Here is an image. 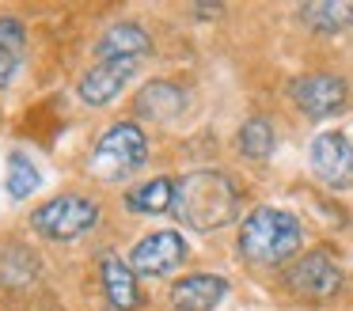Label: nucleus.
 Returning a JSON list of instances; mask_svg holds the SVG:
<instances>
[{
	"instance_id": "1",
	"label": "nucleus",
	"mask_w": 353,
	"mask_h": 311,
	"mask_svg": "<svg viewBox=\"0 0 353 311\" xmlns=\"http://www.w3.org/2000/svg\"><path fill=\"white\" fill-rule=\"evenodd\" d=\"M175 217L194 232H216L239 217V186L224 171H190L175 182Z\"/></svg>"
},
{
	"instance_id": "2",
	"label": "nucleus",
	"mask_w": 353,
	"mask_h": 311,
	"mask_svg": "<svg viewBox=\"0 0 353 311\" xmlns=\"http://www.w3.org/2000/svg\"><path fill=\"white\" fill-rule=\"evenodd\" d=\"M300 247V220L285 209L262 205L239 228V254L254 265H281Z\"/></svg>"
},
{
	"instance_id": "3",
	"label": "nucleus",
	"mask_w": 353,
	"mask_h": 311,
	"mask_svg": "<svg viewBox=\"0 0 353 311\" xmlns=\"http://www.w3.org/2000/svg\"><path fill=\"white\" fill-rule=\"evenodd\" d=\"M145 156H148L145 129H141L137 121H118V126H110L107 133L99 137L88 167H92V174L103 182H122L125 174H133L145 163Z\"/></svg>"
},
{
	"instance_id": "4",
	"label": "nucleus",
	"mask_w": 353,
	"mask_h": 311,
	"mask_svg": "<svg viewBox=\"0 0 353 311\" xmlns=\"http://www.w3.org/2000/svg\"><path fill=\"white\" fill-rule=\"evenodd\" d=\"M95 224H99V205L80 194L50 197L46 205H39L31 212V228L42 239H54V243H72L84 232H92Z\"/></svg>"
},
{
	"instance_id": "5",
	"label": "nucleus",
	"mask_w": 353,
	"mask_h": 311,
	"mask_svg": "<svg viewBox=\"0 0 353 311\" xmlns=\"http://www.w3.org/2000/svg\"><path fill=\"white\" fill-rule=\"evenodd\" d=\"M285 285H289V292L300 296V300L323 303L342 288V270H338V262L330 254L312 250V254H304L289 273H285Z\"/></svg>"
},
{
	"instance_id": "6",
	"label": "nucleus",
	"mask_w": 353,
	"mask_h": 311,
	"mask_svg": "<svg viewBox=\"0 0 353 311\" xmlns=\"http://www.w3.org/2000/svg\"><path fill=\"white\" fill-rule=\"evenodd\" d=\"M289 95L307 118H330L345 106L350 99V88H345L342 76H330V72H312V76H296L289 83Z\"/></svg>"
},
{
	"instance_id": "7",
	"label": "nucleus",
	"mask_w": 353,
	"mask_h": 311,
	"mask_svg": "<svg viewBox=\"0 0 353 311\" xmlns=\"http://www.w3.org/2000/svg\"><path fill=\"white\" fill-rule=\"evenodd\" d=\"M186 262V239L179 232H152L133 247L130 265L141 277H168Z\"/></svg>"
},
{
	"instance_id": "8",
	"label": "nucleus",
	"mask_w": 353,
	"mask_h": 311,
	"mask_svg": "<svg viewBox=\"0 0 353 311\" xmlns=\"http://www.w3.org/2000/svg\"><path fill=\"white\" fill-rule=\"evenodd\" d=\"M312 171L327 186H345L353 179V144L345 133H319L312 141Z\"/></svg>"
},
{
	"instance_id": "9",
	"label": "nucleus",
	"mask_w": 353,
	"mask_h": 311,
	"mask_svg": "<svg viewBox=\"0 0 353 311\" xmlns=\"http://www.w3.org/2000/svg\"><path fill=\"white\" fill-rule=\"evenodd\" d=\"M137 72V61H95L84 76H80L77 91L84 103L92 106H107L110 99H118V91L133 80Z\"/></svg>"
},
{
	"instance_id": "10",
	"label": "nucleus",
	"mask_w": 353,
	"mask_h": 311,
	"mask_svg": "<svg viewBox=\"0 0 353 311\" xmlns=\"http://www.w3.org/2000/svg\"><path fill=\"white\" fill-rule=\"evenodd\" d=\"M224 296H228V281L216 273H190V277L171 285L175 311H213Z\"/></svg>"
},
{
	"instance_id": "11",
	"label": "nucleus",
	"mask_w": 353,
	"mask_h": 311,
	"mask_svg": "<svg viewBox=\"0 0 353 311\" xmlns=\"http://www.w3.org/2000/svg\"><path fill=\"white\" fill-rule=\"evenodd\" d=\"M152 53V38L137 27V23H114L107 34L95 42V57L99 61H141Z\"/></svg>"
},
{
	"instance_id": "12",
	"label": "nucleus",
	"mask_w": 353,
	"mask_h": 311,
	"mask_svg": "<svg viewBox=\"0 0 353 311\" xmlns=\"http://www.w3.org/2000/svg\"><path fill=\"white\" fill-rule=\"evenodd\" d=\"M99 277H103V292H107L110 308L133 311V308L141 303L137 273H133L130 262H122V254H103V258H99Z\"/></svg>"
},
{
	"instance_id": "13",
	"label": "nucleus",
	"mask_w": 353,
	"mask_h": 311,
	"mask_svg": "<svg viewBox=\"0 0 353 311\" xmlns=\"http://www.w3.org/2000/svg\"><path fill=\"white\" fill-rule=\"evenodd\" d=\"M183 106H186V91L171 80H152L148 88H141V95H137V110L148 114V118H156V121L179 118Z\"/></svg>"
},
{
	"instance_id": "14",
	"label": "nucleus",
	"mask_w": 353,
	"mask_h": 311,
	"mask_svg": "<svg viewBox=\"0 0 353 311\" xmlns=\"http://www.w3.org/2000/svg\"><path fill=\"white\" fill-rule=\"evenodd\" d=\"M125 209L141 212V217H156V212H168L175 209V179L160 174V179H148L141 186H133L125 194Z\"/></svg>"
},
{
	"instance_id": "15",
	"label": "nucleus",
	"mask_w": 353,
	"mask_h": 311,
	"mask_svg": "<svg viewBox=\"0 0 353 311\" xmlns=\"http://www.w3.org/2000/svg\"><path fill=\"white\" fill-rule=\"evenodd\" d=\"M300 19L319 34H338V30L353 27V0H312L300 4Z\"/></svg>"
},
{
	"instance_id": "16",
	"label": "nucleus",
	"mask_w": 353,
	"mask_h": 311,
	"mask_svg": "<svg viewBox=\"0 0 353 311\" xmlns=\"http://www.w3.org/2000/svg\"><path fill=\"white\" fill-rule=\"evenodd\" d=\"M23 46H27V30L19 19L0 15V91L16 80L19 65H23Z\"/></svg>"
},
{
	"instance_id": "17",
	"label": "nucleus",
	"mask_w": 353,
	"mask_h": 311,
	"mask_svg": "<svg viewBox=\"0 0 353 311\" xmlns=\"http://www.w3.org/2000/svg\"><path fill=\"white\" fill-rule=\"evenodd\" d=\"M4 190H8V197H16V201H23V197H31L34 190H39V167L31 163V156H23V152H8V179H4Z\"/></svg>"
},
{
	"instance_id": "18",
	"label": "nucleus",
	"mask_w": 353,
	"mask_h": 311,
	"mask_svg": "<svg viewBox=\"0 0 353 311\" xmlns=\"http://www.w3.org/2000/svg\"><path fill=\"white\" fill-rule=\"evenodd\" d=\"M236 144L247 159H266L270 152H274V126H270L266 118H247L243 126H239Z\"/></svg>"
}]
</instances>
